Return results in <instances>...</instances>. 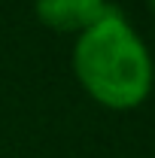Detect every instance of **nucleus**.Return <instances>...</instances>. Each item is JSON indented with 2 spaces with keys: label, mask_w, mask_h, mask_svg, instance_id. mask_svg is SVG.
Segmentation results:
<instances>
[{
  "label": "nucleus",
  "mask_w": 155,
  "mask_h": 158,
  "mask_svg": "<svg viewBox=\"0 0 155 158\" xmlns=\"http://www.w3.org/2000/svg\"><path fill=\"white\" fill-rule=\"evenodd\" d=\"M73 76L79 88L103 110L128 113L152 94V52L122 9L91 24L73 40Z\"/></svg>",
  "instance_id": "f257e3e1"
},
{
  "label": "nucleus",
  "mask_w": 155,
  "mask_h": 158,
  "mask_svg": "<svg viewBox=\"0 0 155 158\" xmlns=\"http://www.w3.org/2000/svg\"><path fill=\"white\" fill-rule=\"evenodd\" d=\"M113 9L116 6L110 0H34V12L46 27L73 37L97 24Z\"/></svg>",
  "instance_id": "f03ea898"
},
{
  "label": "nucleus",
  "mask_w": 155,
  "mask_h": 158,
  "mask_svg": "<svg viewBox=\"0 0 155 158\" xmlns=\"http://www.w3.org/2000/svg\"><path fill=\"white\" fill-rule=\"evenodd\" d=\"M149 3V12H152V19H155V0H146Z\"/></svg>",
  "instance_id": "7ed1b4c3"
},
{
  "label": "nucleus",
  "mask_w": 155,
  "mask_h": 158,
  "mask_svg": "<svg viewBox=\"0 0 155 158\" xmlns=\"http://www.w3.org/2000/svg\"><path fill=\"white\" fill-rule=\"evenodd\" d=\"M152 82H155V52H152Z\"/></svg>",
  "instance_id": "20e7f679"
}]
</instances>
